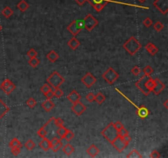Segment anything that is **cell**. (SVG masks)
<instances>
[{"instance_id":"obj_1","label":"cell","mask_w":168,"mask_h":158,"mask_svg":"<svg viewBox=\"0 0 168 158\" xmlns=\"http://www.w3.org/2000/svg\"><path fill=\"white\" fill-rule=\"evenodd\" d=\"M135 87L144 96H149L153 91L154 87V80L150 76L144 75L135 82Z\"/></svg>"},{"instance_id":"obj_2","label":"cell","mask_w":168,"mask_h":158,"mask_svg":"<svg viewBox=\"0 0 168 158\" xmlns=\"http://www.w3.org/2000/svg\"><path fill=\"white\" fill-rule=\"evenodd\" d=\"M123 48L130 55L133 56L141 49L142 45L134 36H131L123 44Z\"/></svg>"},{"instance_id":"obj_3","label":"cell","mask_w":168,"mask_h":158,"mask_svg":"<svg viewBox=\"0 0 168 158\" xmlns=\"http://www.w3.org/2000/svg\"><path fill=\"white\" fill-rule=\"evenodd\" d=\"M115 90L117 92L121 95V96H122L126 100H127V101L128 102H130V104L132 105L133 106H134V108L137 110V111H136V114H137V115L139 117V118H141V119H145V118H147L148 116L149 115V114H150V111H149V109H147L144 106V105H141V106H138V105H136L134 104V102L132 101V100H130V98H128V97H126V95L124 94V93H122V92H121L120 90H119L118 88H116L115 87Z\"/></svg>"},{"instance_id":"obj_4","label":"cell","mask_w":168,"mask_h":158,"mask_svg":"<svg viewBox=\"0 0 168 158\" xmlns=\"http://www.w3.org/2000/svg\"><path fill=\"white\" fill-rule=\"evenodd\" d=\"M101 134L104 139H107V141L111 143L118 136V132L115 128L113 123H110L103 128V131L101 132Z\"/></svg>"},{"instance_id":"obj_5","label":"cell","mask_w":168,"mask_h":158,"mask_svg":"<svg viewBox=\"0 0 168 158\" xmlns=\"http://www.w3.org/2000/svg\"><path fill=\"white\" fill-rule=\"evenodd\" d=\"M64 82H65L64 77L57 71L54 72L49 77L47 78L48 84H49L54 89L59 88Z\"/></svg>"},{"instance_id":"obj_6","label":"cell","mask_w":168,"mask_h":158,"mask_svg":"<svg viewBox=\"0 0 168 158\" xmlns=\"http://www.w3.org/2000/svg\"><path fill=\"white\" fill-rule=\"evenodd\" d=\"M102 77L109 85H112L119 78V73L112 68L109 67L104 73L102 74Z\"/></svg>"},{"instance_id":"obj_7","label":"cell","mask_w":168,"mask_h":158,"mask_svg":"<svg viewBox=\"0 0 168 158\" xmlns=\"http://www.w3.org/2000/svg\"><path fill=\"white\" fill-rule=\"evenodd\" d=\"M83 28H84L83 20H75V21H73L69 25L68 27H66L67 31L73 36H76Z\"/></svg>"},{"instance_id":"obj_8","label":"cell","mask_w":168,"mask_h":158,"mask_svg":"<svg viewBox=\"0 0 168 158\" xmlns=\"http://www.w3.org/2000/svg\"><path fill=\"white\" fill-rule=\"evenodd\" d=\"M83 22H84V28L88 31H93L99 24L98 19L91 14H87L85 16V17L83 19Z\"/></svg>"},{"instance_id":"obj_9","label":"cell","mask_w":168,"mask_h":158,"mask_svg":"<svg viewBox=\"0 0 168 158\" xmlns=\"http://www.w3.org/2000/svg\"><path fill=\"white\" fill-rule=\"evenodd\" d=\"M0 89L7 95H10L11 93L14 92L16 89V85L10 80V79H5L1 84H0Z\"/></svg>"},{"instance_id":"obj_10","label":"cell","mask_w":168,"mask_h":158,"mask_svg":"<svg viewBox=\"0 0 168 158\" xmlns=\"http://www.w3.org/2000/svg\"><path fill=\"white\" fill-rule=\"evenodd\" d=\"M111 144L116 150L118 151L119 152H122L123 150H125L126 147H127V146H128V144L124 141L122 137H121V136H119V135L112 142Z\"/></svg>"},{"instance_id":"obj_11","label":"cell","mask_w":168,"mask_h":158,"mask_svg":"<svg viewBox=\"0 0 168 158\" xmlns=\"http://www.w3.org/2000/svg\"><path fill=\"white\" fill-rule=\"evenodd\" d=\"M110 1L112 0H86V2L91 4L94 9L98 12H101Z\"/></svg>"},{"instance_id":"obj_12","label":"cell","mask_w":168,"mask_h":158,"mask_svg":"<svg viewBox=\"0 0 168 158\" xmlns=\"http://www.w3.org/2000/svg\"><path fill=\"white\" fill-rule=\"evenodd\" d=\"M153 5L163 15L168 12V0H155Z\"/></svg>"},{"instance_id":"obj_13","label":"cell","mask_w":168,"mask_h":158,"mask_svg":"<svg viewBox=\"0 0 168 158\" xmlns=\"http://www.w3.org/2000/svg\"><path fill=\"white\" fill-rule=\"evenodd\" d=\"M96 82H97V78L91 73H85V75L81 78V82L88 88H90Z\"/></svg>"},{"instance_id":"obj_14","label":"cell","mask_w":168,"mask_h":158,"mask_svg":"<svg viewBox=\"0 0 168 158\" xmlns=\"http://www.w3.org/2000/svg\"><path fill=\"white\" fill-rule=\"evenodd\" d=\"M71 110L76 116H80L82 115L84 113V111L86 110V106L79 100V101L72 104Z\"/></svg>"},{"instance_id":"obj_15","label":"cell","mask_w":168,"mask_h":158,"mask_svg":"<svg viewBox=\"0 0 168 158\" xmlns=\"http://www.w3.org/2000/svg\"><path fill=\"white\" fill-rule=\"evenodd\" d=\"M153 80H154V87H153L152 92L154 93L156 96H158L166 88V85L161 81L159 78H155Z\"/></svg>"},{"instance_id":"obj_16","label":"cell","mask_w":168,"mask_h":158,"mask_svg":"<svg viewBox=\"0 0 168 158\" xmlns=\"http://www.w3.org/2000/svg\"><path fill=\"white\" fill-rule=\"evenodd\" d=\"M66 98H67V100H68L71 103L74 104V103H76V102H77V101H79V100H80L81 96H80V93L77 92L76 90H73V91H71V92L67 95Z\"/></svg>"},{"instance_id":"obj_17","label":"cell","mask_w":168,"mask_h":158,"mask_svg":"<svg viewBox=\"0 0 168 158\" xmlns=\"http://www.w3.org/2000/svg\"><path fill=\"white\" fill-rule=\"evenodd\" d=\"M145 50L151 56H154L158 53V48L152 42H149L146 45Z\"/></svg>"},{"instance_id":"obj_18","label":"cell","mask_w":168,"mask_h":158,"mask_svg":"<svg viewBox=\"0 0 168 158\" xmlns=\"http://www.w3.org/2000/svg\"><path fill=\"white\" fill-rule=\"evenodd\" d=\"M41 107H42L46 112H50L55 107V105L54 103L50 100V99H47L44 101H43L42 104H41Z\"/></svg>"},{"instance_id":"obj_19","label":"cell","mask_w":168,"mask_h":158,"mask_svg":"<svg viewBox=\"0 0 168 158\" xmlns=\"http://www.w3.org/2000/svg\"><path fill=\"white\" fill-rule=\"evenodd\" d=\"M39 146H40V148L42 149V150L45 151H49V149H51V143H50V140L49 139H47V138H44L42 139V140L39 142Z\"/></svg>"},{"instance_id":"obj_20","label":"cell","mask_w":168,"mask_h":158,"mask_svg":"<svg viewBox=\"0 0 168 158\" xmlns=\"http://www.w3.org/2000/svg\"><path fill=\"white\" fill-rule=\"evenodd\" d=\"M80 40L76 36H73L72 38L70 39V40H68V42H67L68 47H70V49H71L72 50H76L77 48L80 46Z\"/></svg>"},{"instance_id":"obj_21","label":"cell","mask_w":168,"mask_h":158,"mask_svg":"<svg viewBox=\"0 0 168 158\" xmlns=\"http://www.w3.org/2000/svg\"><path fill=\"white\" fill-rule=\"evenodd\" d=\"M87 154L91 157H95L96 156L99 154V149L94 145V144H92L91 146H89L87 151H86Z\"/></svg>"},{"instance_id":"obj_22","label":"cell","mask_w":168,"mask_h":158,"mask_svg":"<svg viewBox=\"0 0 168 158\" xmlns=\"http://www.w3.org/2000/svg\"><path fill=\"white\" fill-rule=\"evenodd\" d=\"M46 58H47V59H48L49 61L51 62V63H55V62L57 61V59L59 58V54H57L55 50H51V51H49V52L47 54Z\"/></svg>"},{"instance_id":"obj_23","label":"cell","mask_w":168,"mask_h":158,"mask_svg":"<svg viewBox=\"0 0 168 158\" xmlns=\"http://www.w3.org/2000/svg\"><path fill=\"white\" fill-rule=\"evenodd\" d=\"M9 110H10V108L4 103L3 100L0 99V120H1Z\"/></svg>"},{"instance_id":"obj_24","label":"cell","mask_w":168,"mask_h":158,"mask_svg":"<svg viewBox=\"0 0 168 158\" xmlns=\"http://www.w3.org/2000/svg\"><path fill=\"white\" fill-rule=\"evenodd\" d=\"M16 7H17V8L19 9L21 12H25L29 9L30 5H29V4L27 3L26 0H21L19 3L17 4Z\"/></svg>"},{"instance_id":"obj_25","label":"cell","mask_w":168,"mask_h":158,"mask_svg":"<svg viewBox=\"0 0 168 158\" xmlns=\"http://www.w3.org/2000/svg\"><path fill=\"white\" fill-rule=\"evenodd\" d=\"M62 152L66 156H71L75 152V147L72 145H71L70 143H67L64 146H62Z\"/></svg>"},{"instance_id":"obj_26","label":"cell","mask_w":168,"mask_h":158,"mask_svg":"<svg viewBox=\"0 0 168 158\" xmlns=\"http://www.w3.org/2000/svg\"><path fill=\"white\" fill-rule=\"evenodd\" d=\"M1 13H2V15L4 16V17L9 18V17H11V16L13 15L14 12H13V10H12L10 7H5V8L2 10Z\"/></svg>"},{"instance_id":"obj_27","label":"cell","mask_w":168,"mask_h":158,"mask_svg":"<svg viewBox=\"0 0 168 158\" xmlns=\"http://www.w3.org/2000/svg\"><path fill=\"white\" fill-rule=\"evenodd\" d=\"M9 147L10 148H14V147H22V144L20 142L19 139H17L16 138L11 139V141L9 143Z\"/></svg>"},{"instance_id":"obj_28","label":"cell","mask_w":168,"mask_h":158,"mask_svg":"<svg viewBox=\"0 0 168 158\" xmlns=\"http://www.w3.org/2000/svg\"><path fill=\"white\" fill-rule=\"evenodd\" d=\"M37 134H38L39 137L41 138V139H44V138L47 137V135H48V130H47V127H46L45 125L42 126V127L39 129L38 131H37Z\"/></svg>"},{"instance_id":"obj_29","label":"cell","mask_w":168,"mask_h":158,"mask_svg":"<svg viewBox=\"0 0 168 158\" xmlns=\"http://www.w3.org/2000/svg\"><path fill=\"white\" fill-rule=\"evenodd\" d=\"M106 100V97L103 95V93L99 92L95 96V99H94V101H96L99 105H102Z\"/></svg>"},{"instance_id":"obj_30","label":"cell","mask_w":168,"mask_h":158,"mask_svg":"<svg viewBox=\"0 0 168 158\" xmlns=\"http://www.w3.org/2000/svg\"><path fill=\"white\" fill-rule=\"evenodd\" d=\"M39 63H40V60L37 57L30 58L29 61H28V64L32 68H36L37 66L39 65Z\"/></svg>"},{"instance_id":"obj_31","label":"cell","mask_w":168,"mask_h":158,"mask_svg":"<svg viewBox=\"0 0 168 158\" xmlns=\"http://www.w3.org/2000/svg\"><path fill=\"white\" fill-rule=\"evenodd\" d=\"M126 157L128 158H142L143 156H142L137 150H132L130 152L129 154L126 155Z\"/></svg>"},{"instance_id":"obj_32","label":"cell","mask_w":168,"mask_h":158,"mask_svg":"<svg viewBox=\"0 0 168 158\" xmlns=\"http://www.w3.org/2000/svg\"><path fill=\"white\" fill-rule=\"evenodd\" d=\"M24 146H25V147L26 148L27 150L31 151L34 149L36 145H35V143H34V142L32 140V139H29V140H27L26 143H25Z\"/></svg>"},{"instance_id":"obj_33","label":"cell","mask_w":168,"mask_h":158,"mask_svg":"<svg viewBox=\"0 0 168 158\" xmlns=\"http://www.w3.org/2000/svg\"><path fill=\"white\" fill-rule=\"evenodd\" d=\"M74 137H75V134H74V133L72 131H71V130H67V132L66 133L65 136L62 138L63 139H65L66 141L69 143V142H71L73 139H74Z\"/></svg>"},{"instance_id":"obj_34","label":"cell","mask_w":168,"mask_h":158,"mask_svg":"<svg viewBox=\"0 0 168 158\" xmlns=\"http://www.w3.org/2000/svg\"><path fill=\"white\" fill-rule=\"evenodd\" d=\"M67 130H68V129H67L66 127H64V126H61V127H58V128H57V133L60 136L61 139H62V138L65 136L66 133L67 132Z\"/></svg>"},{"instance_id":"obj_35","label":"cell","mask_w":168,"mask_h":158,"mask_svg":"<svg viewBox=\"0 0 168 158\" xmlns=\"http://www.w3.org/2000/svg\"><path fill=\"white\" fill-rule=\"evenodd\" d=\"M62 146H63V143H61V139H60L59 142H57V143H55L54 145L51 146V149L54 151V152H58V151L61 149Z\"/></svg>"},{"instance_id":"obj_36","label":"cell","mask_w":168,"mask_h":158,"mask_svg":"<svg viewBox=\"0 0 168 158\" xmlns=\"http://www.w3.org/2000/svg\"><path fill=\"white\" fill-rule=\"evenodd\" d=\"M143 72L144 73L145 76H151L153 73V68L150 65H147L144 67V69L143 70Z\"/></svg>"},{"instance_id":"obj_37","label":"cell","mask_w":168,"mask_h":158,"mask_svg":"<svg viewBox=\"0 0 168 158\" xmlns=\"http://www.w3.org/2000/svg\"><path fill=\"white\" fill-rule=\"evenodd\" d=\"M163 28H164V25L161 22H157L153 24V29L157 32H160L162 30H163Z\"/></svg>"},{"instance_id":"obj_38","label":"cell","mask_w":168,"mask_h":158,"mask_svg":"<svg viewBox=\"0 0 168 158\" xmlns=\"http://www.w3.org/2000/svg\"><path fill=\"white\" fill-rule=\"evenodd\" d=\"M36 104H37V103H36V101H35V100H34L33 97H31V98H29V99L26 100V105L29 108H34V106L36 105Z\"/></svg>"},{"instance_id":"obj_39","label":"cell","mask_w":168,"mask_h":158,"mask_svg":"<svg viewBox=\"0 0 168 158\" xmlns=\"http://www.w3.org/2000/svg\"><path fill=\"white\" fill-rule=\"evenodd\" d=\"M130 72H131V73H132L134 76L137 77V76H139V75L140 74V73H141V69H140V68H139V66L135 65L132 68V69H131Z\"/></svg>"},{"instance_id":"obj_40","label":"cell","mask_w":168,"mask_h":158,"mask_svg":"<svg viewBox=\"0 0 168 158\" xmlns=\"http://www.w3.org/2000/svg\"><path fill=\"white\" fill-rule=\"evenodd\" d=\"M50 90H52V89H51V86H50L49 84H48V83L44 84V85H42V87H40V92H41L44 95L46 94L48 92H49Z\"/></svg>"},{"instance_id":"obj_41","label":"cell","mask_w":168,"mask_h":158,"mask_svg":"<svg viewBox=\"0 0 168 158\" xmlns=\"http://www.w3.org/2000/svg\"><path fill=\"white\" fill-rule=\"evenodd\" d=\"M37 55H38V52L34 50V49H31V50H29V51L27 52V56L29 57V58L37 57Z\"/></svg>"},{"instance_id":"obj_42","label":"cell","mask_w":168,"mask_h":158,"mask_svg":"<svg viewBox=\"0 0 168 158\" xmlns=\"http://www.w3.org/2000/svg\"><path fill=\"white\" fill-rule=\"evenodd\" d=\"M54 122L57 128L64 125V120H62L61 118H54Z\"/></svg>"},{"instance_id":"obj_43","label":"cell","mask_w":168,"mask_h":158,"mask_svg":"<svg viewBox=\"0 0 168 158\" xmlns=\"http://www.w3.org/2000/svg\"><path fill=\"white\" fill-rule=\"evenodd\" d=\"M85 99H86V100H87L88 102L92 103V102H94V99H95V95H94L93 92L88 93V94L86 95V97H85Z\"/></svg>"},{"instance_id":"obj_44","label":"cell","mask_w":168,"mask_h":158,"mask_svg":"<svg viewBox=\"0 0 168 158\" xmlns=\"http://www.w3.org/2000/svg\"><path fill=\"white\" fill-rule=\"evenodd\" d=\"M54 97H57V98H61V97L63 96V94H64L63 92L60 89V87H59V88L54 89Z\"/></svg>"},{"instance_id":"obj_45","label":"cell","mask_w":168,"mask_h":158,"mask_svg":"<svg viewBox=\"0 0 168 158\" xmlns=\"http://www.w3.org/2000/svg\"><path fill=\"white\" fill-rule=\"evenodd\" d=\"M143 24H144V27H150L153 25V21L150 17H146L145 19L143 21Z\"/></svg>"},{"instance_id":"obj_46","label":"cell","mask_w":168,"mask_h":158,"mask_svg":"<svg viewBox=\"0 0 168 158\" xmlns=\"http://www.w3.org/2000/svg\"><path fill=\"white\" fill-rule=\"evenodd\" d=\"M113 125H114L115 128L117 130V132L120 131L122 128H124V125L122 124V123L120 122V121H116L115 123H113Z\"/></svg>"},{"instance_id":"obj_47","label":"cell","mask_w":168,"mask_h":158,"mask_svg":"<svg viewBox=\"0 0 168 158\" xmlns=\"http://www.w3.org/2000/svg\"><path fill=\"white\" fill-rule=\"evenodd\" d=\"M21 148H20V147H14V148H11V153L13 156H17V155H19L21 153Z\"/></svg>"},{"instance_id":"obj_48","label":"cell","mask_w":168,"mask_h":158,"mask_svg":"<svg viewBox=\"0 0 168 158\" xmlns=\"http://www.w3.org/2000/svg\"><path fill=\"white\" fill-rule=\"evenodd\" d=\"M160 157H161L160 153H159L158 151L157 150L153 151V152H151V154H150V157L151 158H159Z\"/></svg>"},{"instance_id":"obj_49","label":"cell","mask_w":168,"mask_h":158,"mask_svg":"<svg viewBox=\"0 0 168 158\" xmlns=\"http://www.w3.org/2000/svg\"><path fill=\"white\" fill-rule=\"evenodd\" d=\"M129 134V132L127 129H126L125 128H122L120 131H118V135L119 136H121V137H124L125 135H127Z\"/></svg>"},{"instance_id":"obj_50","label":"cell","mask_w":168,"mask_h":158,"mask_svg":"<svg viewBox=\"0 0 168 158\" xmlns=\"http://www.w3.org/2000/svg\"><path fill=\"white\" fill-rule=\"evenodd\" d=\"M44 96L47 99H50V100H52V98L54 97V91H52V90H50L49 92H48L44 94Z\"/></svg>"},{"instance_id":"obj_51","label":"cell","mask_w":168,"mask_h":158,"mask_svg":"<svg viewBox=\"0 0 168 158\" xmlns=\"http://www.w3.org/2000/svg\"><path fill=\"white\" fill-rule=\"evenodd\" d=\"M122 138H123V139H124V141H125V142H126V143H127L128 145H129V143L131 142V139H131V137H130L129 134L125 135V136H124V137H122Z\"/></svg>"},{"instance_id":"obj_52","label":"cell","mask_w":168,"mask_h":158,"mask_svg":"<svg viewBox=\"0 0 168 158\" xmlns=\"http://www.w3.org/2000/svg\"><path fill=\"white\" fill-rule=\"evenodd\" d=\"M60 141V139H58V138H57V137H54V138H53V139L50 140V143H51V146H53V145H54L55 143H57V142H59Z\"/></svg>"},{"instance_id":"obj_53","label":"cell","mask_w":168,"mask_h":158,"mask_svg":"<svg viewBox=\"0 0 168 158\" xmlns=\"http://www.w3.org/2000/svg\"><path fill=\"white\" fill-rule=\"evenodd\" d=\"M75 1H76V3L77 4H79L80 6H82V5L86 2V0H75Z\"/></svg>"},{"instance_id":"obj_54","label":"cell","mask_w":168,"mask_h":158,"mask_svg":"<svg viewBox=\"0 0 168 158\" xmlns=\"http://www.w3.org/2000/svg\"><path fill=\"white\" fill-rule=\"evenodd\" d=\"M163 105H164V107L166 109H167V110L168 109V100H166L164 101V103H163Z\"/></svg>"},{"instance_id":"obj_55","label":"cell","mask_w":168,"mask_h":158,"mask_svg":"<svg viewBox=\"0 0 168 158\" xmlns=\"http://www.w3.org/2000/svg\"><path fill=\"white\" fill-rule=\"evenodd\" d=\"M138 1H139V2H140V3H142V4H143V3H144V2H145L146 0H138Z\"/></svg>"},{"instance_id":"obj_56","label":"cell","mask_w":168,"mask_h":158,"mask_svg":"<svg viewBox=\"0 0 168 158\" xmlns=\"http://www.w3.org/2000/svg\"><path fill=\"white\" fill-rule=\"evenodd\" d=\"M2 29H3V27H2V26H1V25H0V31H2Z\"/></svg>"}]
</instances>
